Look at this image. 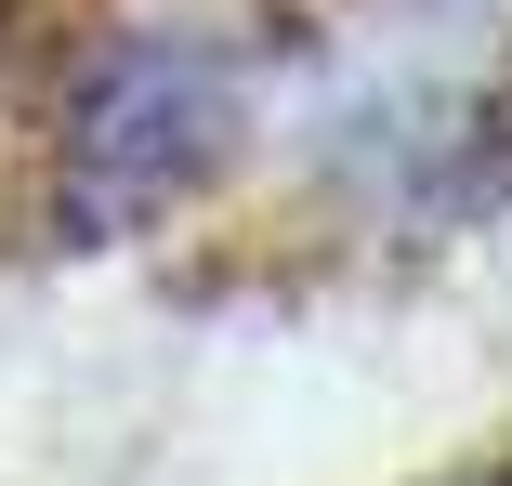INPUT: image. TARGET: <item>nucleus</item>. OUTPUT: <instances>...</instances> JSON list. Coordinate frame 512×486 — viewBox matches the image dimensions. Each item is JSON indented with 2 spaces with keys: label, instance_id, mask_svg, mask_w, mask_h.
I'll use <instances>...</instances> for the list:
<instances>
[{
  "label": "nucleus",
  "instance_id": "obj_1",
  "mask_svg": "<svg viewBox=\"0 0 512 486\" xmlns=\"http://www.w3.org/2000/svg\"><path fill=\"white\" fill-rule=\"evenodd\" d=\"M250 119V66L197 27H132L79 66L66 92V132H53V224L79 250L106 237H145L158 211H184L197 184L224 171Z\"/></svg>",
  "mask_w": 512,
  "mask_h": 486
}]
</instances>
